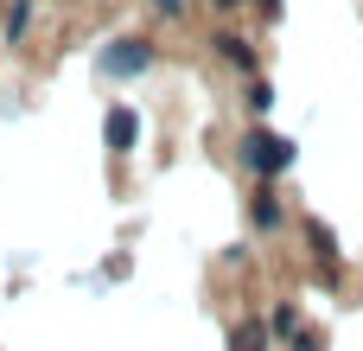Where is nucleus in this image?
Instances as JSON below:
<instances>
[{"label":"nucleus","instance_id":"12","mask_svg":"<svg viewBox=\"0 0 363 351\" xmlns=\"http://www.w3.org/2000/svg\"><path fill=\"white\" fill-rule=\"evenodd\" d=\"M147 6H153V13H166V19H179V13H185V0H147Z\"/></svg>","mask_w":363,"mask_h":351},{"label":"nucleus","instance_id":"5","mask_svg":"<svg viewBox=\"0 0 363 351\" xmlns=\"http://www.w3.org/2000/svg\"><path fill=\"white\" fill-rule=\"evenodd\" d=\"M306 243H313V262L325 269V281H338V269H345V256H338V237H332V230L313 217V224H306Z\"/></svg>","mask_w":363,"mask_h":351},{"label":"nucleus","instance_id":"11","mask_svg":"<svg viewBox=\"0 0 363 351\" xmlns=\"http://www.w3.org/2000/svg\"><path fill=\"white\" fill-rule=\"evenodd\" d=\"M294 351H325V333H294Z\"/></svg>","mask_w":363,"mask_h":351},{"label":"nucleus","instance_id":"15","mask_svg":"<svg viewBox=\"0 0 363 351\" xmlns=\"http://www.w3.org/2000/svg\"><path fill=\"white\" fill-rule=\"evenodd\" d=\"M0 19H6V0H0Z\"/></svg>","mask_w":363,"mask_h":351},{"label":"nucleus","instance_id":"7","mask_svg":"<svg viewBox=\"0 0 363 351\" xmlns=\"http://www.w3.org/2000/svg\"><path fill=\"white\" fill-rule=\"evenodd\" d=\"M230 351H268V320H242L230 333Z\"/></svg>","mask_w":363,"mask_h":351},{"label":"nucleus","instance_id":"6","mask_svg":"<svg viewBox=\"0 0 363 351\" xmlns=\"http://www.w3.org/2000/svg\"><path fill=\"white\" fill-rule=\"evenodd\" d=\"M249 217H255L262 230H281V217H287V211H281V198H274V185H268V179H262V192L249 198Z\"/></svg>","mask_w":363,"mask_h":351},{"label":"nucleus","instance_id":"13","mask_svg":"<svg viewBox=\"0 0 363 351\" xmlns=\"http://www.w3.org/2000/svg\"><path fill=\"white\" fill-rule=\"evenodd\" d=\"M211 6H217V13H236V6H249V0H211Z\"/></svg>","mask_w":363,"mask_h":351},{"label":"nucleus","instance_id":"4","mask_svg":"<svg viewBox=\"0 0 363 351\" xmlns=\"http://www.w3.org/2000/svg\"><path fill=\"white\" fill-rule=\"evenodd\" d=\"M102 134H108V153H134V141H140V115H134L128 102H115L108 122H102Z\"/></svg>","mask_w":363,"mask_h":351},{"label":"nucleus","instance_id":"9","mask_svg":"<svg viewBox=\"0 0 363 351\" xmlns=\"http://www.w3.org/2000/svg\"><path fill=\"white\" fill-rule=\"evenodd\" d=\"M26 32H32V0H13L6 6V45H26Z\"/></svg>","mask_w":363,"mask_h":351},{"label":"nucleus","instance_id":"3","mask_svg":"<svg viewBox=\"0 0 363 351\" xmlns=\"http://www.w3.org/2000/svg\"><path fill=\"white\" fill-rule=\"evenodd\" d=\"M211 45H217V58H223L230 70H242V77H255V70H262V51H255L242 32H217Z\"/></svg>","mask_w":363,"mask_h":351},{"label":"nucleus","instance_id":"1","mask_svg":"<svg viewBox=\"0 0 363 351\" xmlns=\"http://www.w3.org/2000/svg\"><path fill=\"white\" fill-rule=\"evenodd\" d=\"M242 166H249L255 179H268V185H274V179L294 166V141H287V134H274V128H249V134H242Z\"/></svg>","mask_w":363,"mask_h":351},{"label":"nucleus","instance_id":"8","mask_svg":"<svg viewBox=\"0 0 363 351\" xmlns=\"http://www.w3.org/2000/svg\"><path fill=\"white\" fill-rule=\"evenodd\" d=\"M294 333H300V307H294V301H281V307L268 313V339H294Z\"/></svg>","mask_w":363,"mask_h":351},{"label":"nucleus","instance_id":"10","mask_svg":"<svg viewBox=\"0 0 363 351\" xmlns=\"http://www.w3.org/2000/svg\"><path fill=\"white\" fill-rule=\"evenodd\" d=\"M249 109L268 115V109H274V83H249Z\"/></svg>","mask_w":363,"mask_h":351},{"label":"nucleus","instance_id":"14","mask_svg":"<svg viewBox=\"0 0 363 351\" xmlns=\"http://www.w3.org/2000/svg\"><path fill=\"white\" fill-rule=\"evenodd\" d=\"M255 6H262V13H268V19H274V13H281V0H255Z\"/></svg>","mask_w":363,"mask_h":351},{"label":"nucleus","instance_id":"2","mask_svg":"<svg viewBox=\"0 0 363 351\" xmlns=\"http://www.w3.org/2000/svg\"><path fill=\"white\" fill-rule=\"evenodd\" d=\"M140 70H153V45H147L140 32L108 38V51H102V77H140Z\"/></svg>","mask_w":363,"mask_h":351}]
</instances>
